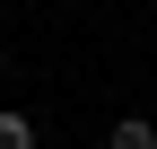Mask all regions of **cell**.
Listing matches in <instances>:
<instances>
[{
  "label": "cell",
  "mask_w": 157,
  "mask_h": 149,
  "mask_svg": "<svg viewBox=\"0 0 157 149\" xmlns=\"http://www.w3.org/2000/svg\"><path fill=\"white\" fill-rule=\"evenodd\" d=\"M105 149H157V123H148V114H122V123L105 132Z\"/></svg>",
  "instance_id": "cell-1"
},
{
  "label": "cell",
  "mask_w": 157,
  "mask_h": 149,
  "mask_svg": "<svg viewBox=\"0 0 157 149\" xmlns=\"http://www.w3.org/2000/svg\"><path fill=\"white\" fill-rule=\"evenodd\" d=\"M0 149H35V123L26 114H0Z\"/></svg>",
  "instance_id": "cell-2"
}]
</instances>
